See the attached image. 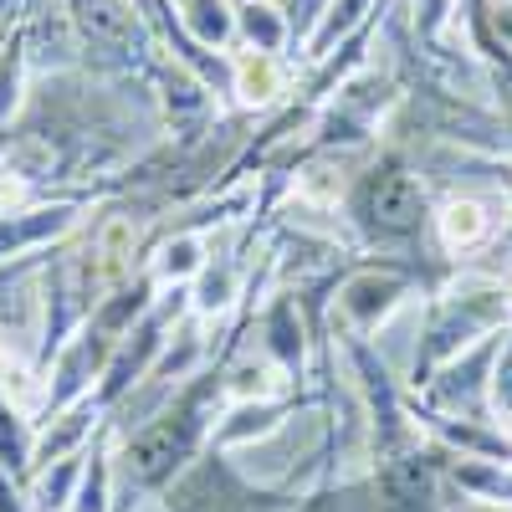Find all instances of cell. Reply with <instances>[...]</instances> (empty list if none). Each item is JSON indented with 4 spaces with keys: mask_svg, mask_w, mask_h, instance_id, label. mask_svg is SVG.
Here are the masks:
<instances>
[{
    "mask_svg": "<svg viewBox=\"0 0 512 512\" xmlns=\"http://www.w3.org/2000/svg\"><path fill=\"white\" fill-rule=\"evenodd\" d=\"M216 384H200V390H185L175 405H164L154 420H144L134 436L118 446V456L108 461L113 466V502H134L144 492H159L169 487L185 466L195 461L200 451V436H205V395Z\"/></svg>",
    "mask_w": 512,
    "mask_h": 512,
    "instance_id": "obj_1",
    "label": "cell"
},
{
    "mask_svg": "<svg viewBox=\"0 0 512 512\" xmlns=\"http://www.w3.org/2000/svg\"><path fill=\"white\" fill-rule=\"evenodd\" d=\"M57 6L82 47V67L113 77H139L159 67V47L139 0H57Z\"/></svg>",
    "mask_w": 512,
    "mask_h": 512,
    "instance_id": "obj_2",
    "label": "cell"
},
{
    "mask_svg": "<svg viewBox=\"0 0 512 512\" xmlns=\"http://www.w3.org/2000/svg\"><path fill=\"white\" fill-rule=\"evenodd\" d=\"M507 318V292L487 287V292H466V297H446V303L431 313L415 349V384H431V374L441 364H451L466 344L487 338L497 323Z\"/></svg>",
    "mask_w": 512,
    "mask_h": 512,
    "instance_id": "obj_3",
    "label": "cell"
},
{
    "mask_svg": "<svg viewBox=\"0 0 512 512\" xmlns=\"http://www.w3.org/2000/svg\"><path fill=\"white\" fill-rule=\"evenodd\" d=\"M354 210L379 236H415L420 221H425V185L405 164H379L354 190Z\"/></svg>",
    "mask_w": 512,
    "mask_h": 512,
    "instance_id": "obj_4",
    "label": "cell"
},
{
    "mask_svg": "<svg viewBox=\"0 0 512 512\" xmlns=\"http://www.w3.org/2000/svg\"><path fill=\"white\" fill-rule=\"evenodd\" d=\"M379 512H436L441 507V456L425 446H405L379 461L374 472Z\"/></svg>",
    "mask_w": 512,
    "mask_h": 512,
    "instance_id": "obj_5",
    "label": "cell"
},
{
    "mask_svg": "<svg viewBox=\"0 0 512 512\" xmlns=\"http://www.w3.org/2000/svg\"><path fill=\"white\" fill-rule=\"evenodd\" d=\"M246 497L251 492L231 477V466L221 456H205L200 466H185L180 482H169L164 512H241Z\"/></svg>",
    "mask_w": 512,
    "mask_h": 512,
    "instance_id": "obj_6",
    "label": "cell"
},
{
    "mask_svg": "<svg viewBox=\"0 0 512 512\" xmlns=\"http://www.w3.org/2000/svg\"><path fill=\"white\" fill-rule=\"evenodd\" d=\"M72 226H77V200H47V205H31V210H0V262L31 256L36 246L57 241Z\"/></svg>",
    "mask_w": 512,
    "mask_h": 512,
    "instance_id": "obj_7",
    "label": "cell"
},
{
    "mask_svg": "<svg viewBox=\"0 0 512 512\" xmlns=\"http://www.w3.org/2000/svg\"><path fill=\"white\" fill-rule=\"evenodd\" d=\"M231 93H236L246 108H272V103L287 93V62H282V52L241 47V52L231 57Z\"/></svg>",
    "mask_w": 512,
    "mask_h": 512,
    "instance_id": "obj_8",
    "label": "cell"
},
{
    "mask_svg": "<svg viewBox=\"0 0 512 512\" xmlns=\"http://www.w3.org/2000/svg\"><path fill=\"white\" fill-rule=\"evenodd\" d=\"M180 26L210 52H226L236 41V0H175Z\"/></svg>",
    "mask_w": 512,
    "mask_h": 512,
    "instance_id": "obj_9",
    "label": "cell"
},
{
    "mask_svg": "<svg viewBox=\"0 0 512 512\" xmlns=\"http://www.w3.org/2000/svg\"><path fill=\"white\" fill-rule=\"evenodd\" d=\"M400 297H405V282H400L395 272H364V277H354V282L344 287V313H349L354 323L374 328L384 313L400 303Z\"/></svg>",
    "mask_w": 512,
    "mask_h": 512,
    "instance_id": "obj_10",
    "label": "cell"
},
{
    "mask_svg": "<svg viewBox=\"0 0 512 512\" xmlns=\"http://www.w3.org/2000/svg\"><path fill=\"white\" fill-rule=\"evenodd\" d=\"M236 41H241V47H256V52L292 47V31H287L282 6H272V0H236Z\"/></svg>",
    "mask_w": 512,
    "mask_h": 512,
    "instance_id": "obj_11",
    "label": "cell"
},
{
    "mask_svg": "<svg viewBox=\"0 0 512 512\" xmlns=\"http://www.w3.org/2000/svg\"><path fill=\"white\" fill-rule=\"evenodd\" d=\"M379 11V0H328V11H323V21L313 26V36H308V57L313 62H323L328 52H333V41H349L369 16Z\"/></svg>",
    "mask_w": 512,
    "mask_h": 512,
    "instance_id": "obj_12",
    "label": "cell"
},
{
    "mask_svg": "<svg viewBox=\"0 0 512 512\" xmlns=\"http://www.w3.org/2000/svg\"><path fill=\"white\" fill-rule=\"evenodd\" d=\"M436 226H441V241H446L451 251H466V246H477V241L492 231V216H487V205H482V200L456 195V200L441 205Z\"/></svg>",
    "mask_w": 512,
    "mask_h": 512,
    "instance_id": "obj_13",
    "label": "cell"
},
{
    "mask_svg": "<svg viewBox=\"0 0 512 512\" xmlns=\"http://www.w3.org/2000/svg\"><path fill=\"white\" fill-rule=\"evenodd\" d=\"M31 477H36V487L26 492L31 512H62V507L72 502V492H77L82 456H62V461H52V466H36Z\"/></svg>",
    "mask_w": 512,
    "mask_h": 512,
    "instance_id": "obj_14",
    "label": "cell"
},
{
    "mask_svg": "<svg viewBox=\"0 0 512 512\" xmlns=\"http://www.w3.org/2000/svg\"><path fill=\"white\" fill-rule=\"evenodd\" d=\"M108 502H113V466L103 456H93L88 466H82V477H77L72 512H108Z\"/></svg>",
    "mask_w": 512,
    "mask_h": 512,
    "instance_id": "obj_15",
    "label": "cell"
},
{
    "mask_svg": "<svg viewBox=\"0 0 512 512\" xmlns=\"http://www.w3.org/2000/svg\"><path fill=\"white\" fill-rule=\"evenodd\" d=\"M226 395H231V400H267V395H272V374H267V364H256V359L236 364L231 379H226Z\"/></svg>",
    "mask_w": 512,
    "mask_h": 512,
    "instance_id": "obj_16",
    "label": "cell"
},
{
    "mask_svg": "<svg viewBox=\"0 0 512 512\" xmlns=\"http://www.w3.org/2000/svg\"><path fill=\"white\" fill-rule=\"evenodd\" d=\"M190 272H200V241L195 236L169 241L159 256V277H190Z\"/></svg>",
    "mask_w": 512,
    "mask_h": 512,
    "instance_id": "obj_17",
    "label": "cell"
},
{
    "mask_svg": "<svg viewBox=\"0 0 512 512\" xmlns=\"http://www.w3.org/2000/svg\"><path fill=\"white\" fill-rule=\"evenodd\" d=\"M492 410L512 415V338L497 344V359H492Z\"/></svg>",
    "mask_w": 512,
    "mask_h": 512,
    "instance_id": "obj_18",
    "label": "cell"
},
{
    "mask_svg": "<svg viewBox=\"0 0 512 512\" xmlns=\"http://www.w3.org/2000/svg\"><path fill=\"white\" fill-rule=\"evenodd\" d=\"M272 349H277L287 364L303 359V333L292 328V308H277V318H272Z\"/></svg>",
    "mask_w": 512,
    "mask_h": 512,
    "instance_id": "obj_19",
    "label": "cell"
},
{
    "mask_svg": "<svg viewBox=\"0 0 512 512\" xmlns=\"http://www.w3.org/2000/svg\"><path fill=\"white\" fill-rule=\"evenodd\" d=\"M338 190H344V180H333L328 164H313L308 175H303V195L308 200H338Z\"/></svg>",
    "mask_w": 512,
    "mask_h": 512,
    "instance_id": "obj_20",
    "label": "cell"
},
{
    "mask_svg": "<svg viewBox=\"0 0 512 512\" xmlns=\"http://www.w3.org/2000/svg\"><path fill=\"white\" fill-rule=\"evenodd\" d=\"M297 512H354V502L344 492H318L308 502H297Z\"/></svg>",
    "mask_w": 512,
    "mask_h": 512,
    "instance_id": "obj_21",
    "label": "cell"
},
{
    "mask_svg": "<svg viewBox=\"0 0 512 512\" xmlns=\"http://www.w3.org/2000/svg\"><path fill=\"white\" fill-rule=\"evenodd\" d=\"M26 6H31V0H0V31H11L26 16Z\"/></svg>",
    "mask_w": 512,
    "mask_h": 512,
    "instance_id": "obj_22",
    "label": "cell"
},
{
    "mask_svg": "<svg viewBox=\"0 0 512 512\" xmlns=\"http://www.w3.org/2000/svg\"><path fill=\"white\" fill-rule=\"evenodd\" d=\"M502 292H507V303H512V272H507V277H502Z\"/></svg>",
    "mask_w": 512,
    "mask_h": 512,
    "instance_id": "obj_23",
    "label": "cell"
}]
</instances>
